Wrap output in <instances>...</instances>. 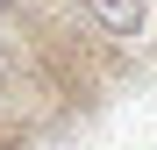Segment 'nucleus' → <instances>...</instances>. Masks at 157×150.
Listing matches in <instances>:
<instances>
[{
	"label": "nucleus",
	"mask_w": 157,
	"mask_h": 150,
	"mask_svg": "<svg viewBox=\"0 0 157 150\" xmlns=\"http://www.w3.org/2000/svg\"><path fill=\"white\" fill-rule=\"evenodd\" d=\"M0 14H14V0H0Z\"/></svg>",
	"instance_id": "nucleus-2"
},
{
	"label": "nucleus",
	"mask_w": 157,
	"mask_h": 150,
	"mask_svg": "<svg viewBox=\"0 0 157 150\" xmlns=\"http://www.w3.org/2000/svg\"><path fill=\"white\" fill-rule=\"evenodd\" d=\"M78 7H86L107 36H143V21H150V7H143V0H78Z\"/></svg>",
	"instance_id": "nucleus-1"
}]
</instances>
